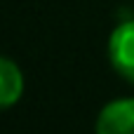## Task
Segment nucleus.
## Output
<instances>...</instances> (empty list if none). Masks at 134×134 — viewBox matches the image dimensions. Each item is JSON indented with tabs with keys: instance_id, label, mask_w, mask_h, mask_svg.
I'll use <instances>...</instances> for the list:
<instances>
[{
	"instance_id": "nucleus-1",
	"label": "nucleus",
	"mask_w": 134,
	"mask_h": 134,
	"mask_svg": "<svg viewBox=\"0 0 134 134\" xmlns=\"http://www.w3.org/2000/svg\"><path fill=\"white\" fill-rule=\"evenodd\" d=\"M108 59L111 66L127 80L134 82V19L115 26L108 38Z\"/></svg>"
},
{
	"instance_id": "nucleus-2",
	"label": "nucleus",
	"mask_w": 134,
	"mask_h": 134,
	"mask_svg": "<svg viewBox=\"0 0 134 134\" xmlns=\"http://www.w3.org/2000/svg\"><path fill=\"white\" fill-rule=\"evenodd\" d=\"M97 134H134V99L106 104L97 118Z\"/></svg>"
},
{
	"instance_id": "nucleus-3",
	"label": "nucleus",
	"mask_w": 134,
	"mask_h": 134,
	"mask_svg": "<svg viewBox=\"0 0 134 134\" xmlns=\"http://www.w3.org/2000/svg\"><path fill=\"white\" fill-rule=\"evenodd\" d=\"M24 94V75L19 71V66L7 59L0 57V108H9L14 106Z\"/></svg>"
}]
</instances>
